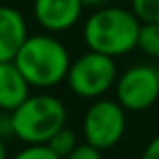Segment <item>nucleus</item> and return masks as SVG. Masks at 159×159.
<instances>
[{"mask_svg": "<svg viewBox=\"0 0 159 159\" xmlns=\"http://www.w3.org/2000/svg\"><path fill=\"white\" fill-rule=\"evenodd\" d=\"M13 64L32 88L49 90L66 81L71 56L66 45L54 38V34H28L15 54Z\"/></svg>", "mask_w": 159, "mask_h": 159, "instance_id": "nucleus-1", "label": "nucleus"}, {"mask_svg": "<svg viewBox=\"0 0 159 159\" xmlns=\"http://www.w3.org/2000/svg\"><path fill=\"white\" fill-rule=\"evenodd\" d=\"M139 30L140 21L131 10L120 6H99L86 19L83 39L90 51L118 58L137 49Z\"/></svg>", "mask_w": 159, "mask_h": 159, "instance_id": "nucleus-2", "label": "nucleus"}, {"mask_svg": "<svg viewBox=\"0 0 159 159\" xmlns=\"http://www.w3.org/2000/svg\"><path fill=\"white\" fill-rule=\"evenodd\" d=\"M11 133L25 144H47V140L66 125L67 109L52 94H30L15 111L10 112Z\"/></svg>", "mask_w": 159, "mask_h": 159, "instance_id": "nucleus-3", "label": "nucleus"}, {"mask_svg": "<svg viewBox=\"0 0 159 159\" xmlns=\"http://www.w3.org/2000/svg\"><path fill=\"white\" fill-rule=\"evenodd\" d=\"M118 69L114 58L90 51L71 60L66 81L69 90L83 99H99L111 88H114Z\"/></svg>", "mask_w": 159, "mask_h": 159, "instance_id": "nucleus-4", "label": "nucleus"}, {"mask_svg": "<svg viewBox=\"0 0 159 159\" xmlns=\"http://www.w3.org/2000/svg\"><path fill=\"white\" fill-rule=\"evenodd\" d=\"M125 112L127 111L116 99H94L83 118L84 142L96 146L101 152L116 146L125 135Z\"/></svg>", "mask_w": 159, "mask_h": 159, "instance_id": "nucleus-5", "label": "nucleus"}, {"mask_svg": "<svg viewBox=\"0 0 159 159\" xmlns=\"http://www.w3.org/2000/svg\"><path fill=\"white\" fill-rule=\"evenodd\" d=\"M116 101L127 112H142L153 107L159 99V75L153 66L139 64L118 75Z\"/></svg>", "mask_w": 159, "mask_h": 159, "instance_id": "nucleus-6", "label": "nucleus"}, {"mask_svg": "<svg viewBox=\"0 0 159 159\" xmlns=\"http://www.w3.org/2000/svg\"><path fill=\"white\" fill-rule=\"evenodd\" d=\"M84 4L81 0H34L32 15L49 34L71 30L83 17Z\"/></svg>", "mask_w": 159, "mask_h": 159, "instance_id": "nucleus-7", "label": "nucleus"}, {"mask_svg": "<svg viewBox=\"0 0 159 159\" xmlns=\"http://www.w3.org/2000/svg\"><path fill=\"white\" fill-rule=\"evenodd\" d=\"M28 38L25 15L11 6H0V62H11Z\"/></svg>", "mask_w": 159, "mask_h": 159, "instance_id": "nucleus-8", "label": "nucleus"}, {"mask_svg": "<svg viewBox=\"0 0 159 159\" xmlns=\"http://www.w3.org/2000/svg\"><path fill=\"white\" fill-rule=\"evenodd\" d=\"M30 84L11 62H0V111L11 112L15 111L28 96Z\"/></svg>", "mask_w": 159, "mask_h": 159, "instance_id": "nucleus-9", "label": "nucleus"}, {"mask_svg": "<svg viewBox=\"0 0 159 159\" xmlns=\"http://www.w3.org/2000/svg\"><path fill=\"white\" fill-rule=\"evenodd\" d=\"M137 49L159 62V23H140Z\"/></svg>", "mask_w": 159, "mask_h": 159, "instance_id": "nucleus-10", "label": "nucleus"}, {"mask_svg": "<svg viewBox=\"0 0 159 159\" xmlns=\"http://www.w3.org/2000/svg\"><path fill=\"white\" fill-rule=\"evenodd\" d=\"M79 140H77V133L73 129H69L67 125L60 127L49 140H47V146L60 157V159H66L75 148H77Z\"/></svg>", "mask_w": 159, "mask_h": 159, "instance_id": "nucleus-11", "label": "nucleus"}, {"mask_svg": "<svg viewBox=\"0 0 159 159\" xmlns=\"http://www.w3.org/2000/svg\"><path fill=\"white\" fill-rule=\"evenodd\" d=\"M131 11L140 23H159V0H131Z\"/></svg>", "mask_w": 159, "mask_h": 159, "instance_id": "nucleus-12", "label": "nucleus"}, {"mask_svg": "<svg viewBox=\"0 0 159 159\" xmlns=\"http://www.w3.org/2000/svg\"><path fill=\"white\" fill-rule=\"evenodd\" d=\"M11 159H60L47 144H26Z\"/></svg>", "mask_w": 159, "mask_h": 159, "instance_id": "nucleus-13", "label": "nucleus"}, {"mask_svg": "<svg viewBox=\"0 0 159 159\" xmlns=\"http://www.w3.org/2000/svg\"><path fill=\"white\" fill-rule=\"evenodd\" d=\"M66 159H103V155H101V150H98L96 146L83 142V144H77V148Z\"/></svg>", "mask_w": 159, "mask_h": 159, "instance_id": "nucleus-14", "label": "nucleus"}, {"mask_svg": "<svg viewBox=\"0 0 159 159\" xmlns=\"http://www.w3.org/2000/svg\"><path fill=\"white\" fill-rule=\"evenodd\" d=\"M140 159H159V135H155L144 148Z\"/></svg>", "mask_w": 159, "mask_h": 159, "instance_id": "nucleus-15", "label": "nucleus"}, {"mask_svg": "<svg viewBox=\"0 0 159 159\" xmlns=\"http://www.w3.org/2000/svg\"><path fill=\"white\" fill-rule=\"evenodd\" d=\"M81 2L84 4V8L86 6H90V8H99V6H103L107 0H81Z\"/></svg>", "mask_w": 159, "mask_h": 159, "instance_id": "nucleus-16", "label": "nucleus"}, {"mask_svg": "<svg viewBox=\"0 0 159 159\" xmlns=\"http://www.w3.org/2000/svg\"><path fill=\"white\" fill-rule=\"evenodd\" d=\"M0 159H8V148L2 137H0Z\"/></svg>", "mask_w": 159, "mask_h": 159, "instance_id": "nucleus-17", "label": "nucleus"}, {"mask_svg": "<svg viewBox=\"0 0 159 159\" xmlns=\"http://www.w3.org/2000/svg\"><path fill=\"white\" fill-rule=\"evenodd\" d=\"M155 69H157V75H159V62H157V66H155Z\"/></svg>", "mask_w": 159, "mask_h": 159, "instance_id": "nucleus-18", "label": "nucleus"}]
</instances>
